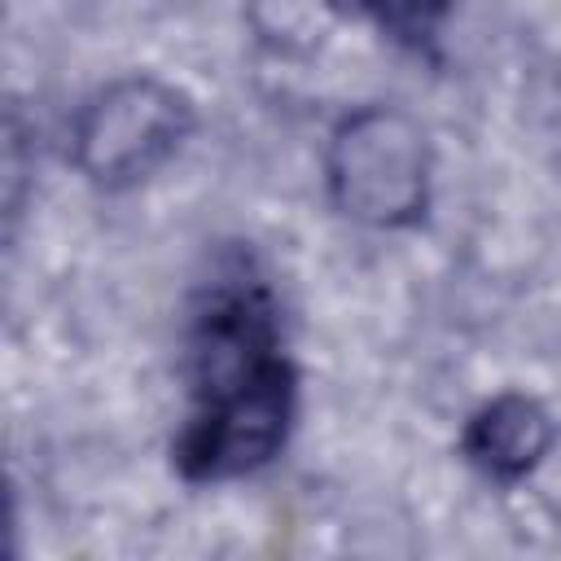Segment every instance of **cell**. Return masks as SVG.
Segmentation results:
<instances>
[{
  "label": "cell",
  "mask_w": 561,
  "mask_h": 561,
  "mask_svg": "<svg viewBox=\"0 0 561 561\" xmlns=\"http://www.w3.org/2000/svg\"><path fill=\"white\" fill-rule=\"evenodd\" d=\"M188 421L171 447L188 482L259 473L280 456L298 412V368L285 355L280 316L250 259L197 289L188 316Z\"/></svg>",
  "instance_id": "cell-1"
},
{
  "label": "cell",
  "mask_w": 561,
  "mask_h": 561,
  "mask_svg": "<svg viewBox=\"0 0 561 561\" xmlns=\"http://www.w3.org/2000/svg\"><path fill=\"white\" fill-rule=\"evenodd\" d=\"M333 206L364 228H412L430 206V140L399 105L351 110L324 149Z\"/></svg>",
  "instance_id": "cell-2"
},
{
  "label": "cell",
  "mask_w": 561,
  "mask_h": 561,
  "mask_svg": "<svg viewBox=\"0 0 561 561\" xmlns=\"http://www.w3.org/2000/svg\"><path fill=\"white\" fill-rule=\"evenodd\" d=\"M193 101L153 75H127L96 88L70 127L75 167L88 184L123 193L162 171L193 131Z\"/></svg>",
  "instance_id": "cell-3"
},
{
  "label": "cell",
  "mask_w": 561,
  "mask_h": 561,
  "mask_svg": "<svg viewBox=\"0 0 561 561\" xmlns=\"http://www.w3.org/2000/svg\"><path fill=\"white\" fill-rule=\"evenodd\" d=\"M552 438H557V425L548 408L522 390H504L465 421L460 451L482 478L513 486L539 469Z\"/></svg>",
  "instance_id": "cell-4"
},
{
  "label": "cell",
  "mask_w": 561,
  "mask_h": 561,
  "mask_svg": "<svg viewBox=\"0 0 561 561\" xmlns=\"http://www.w3.org/2000/svg\"><path fill=\"white\" fill-rule=\"evenodd\" d=\"M355 4H359L390 39L421 48V44H430V39L438 35V26H443V18L451 13L456 0H355Z\"/></svg>",
  "instance_id": "cell-5"
}]
</instances>
